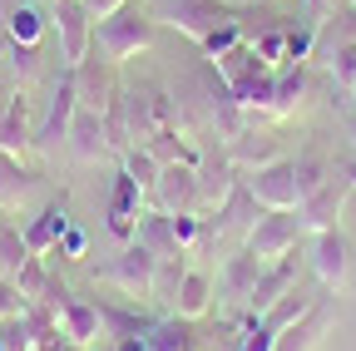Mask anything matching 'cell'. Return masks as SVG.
Listing matches in <instances>:
<instances>
[{
  "mask_svg": "<svg viewBox=\"0 0 356 351\" xmlns=\"http://www.w3.org/2000/svg\"><path fill=\"white\" fill-rule=\"evenodd\" d=\"M149 15L173 25V30H184L193 40H208L218 25H228L233 10H222L218 0H149Z\"/></svg>",
  "mask_w": 356,
  "mask_h": 351,
  "instance_id": "6",
  "label": "cell"
},
{
  "mask_svg": "<svg viewBox=\"0 0 356 351\" xmlns=\"http://www.w3.org/2000/svg\"><path fill=\"white\" fill-rule=\"evenodd\" d=\"M55 30H60V55L74 70L89 55V45H95V15L79 0H55Z\"/></svg>",
  "mask_w": 356,
  "mask_h": 351,
  "instance_id": "10",
  "label": "cell"
},
{
  "mask_svg": "<svg viewBox=\"0 0 356 351\" xmlns=\"http://www.w3.org/2000/svg\"><path fill=\"white\" fill-rule=\"evenodd\" d=\"M65 228H70V203L65 198H55L50 208H44L35 223L25 228V247L35 252V257H44V252H55V243L65 238Z\"/></svg>",
  "mask_w": 356,
  "mask_h": 351,
  "instance_id": "18",
  "label": "cell"
},
{
  "mask_svg": "<svg viewBox=\"0 0 356 351\" xmlns=\"http://www.w3.org/2000/svg\"><path fill=\"white\" fill-rule=\"evenodd\" d=\"M154 268H159V257H154L144 243H124L119 257H109V262H99V268H95V282H109V287H119V292H129V297H149Z\"/></svg>",
  "mask_w": 356,
  "mask_h": 351,
  "instance_id": "5",
  "label": "cell"
},
{
  "mask_svg": "<svg viewBox=\"0 0 356 351\" xmlns=\"http://www.w3.org/2000/svg\"><path fill=\"white\" fill-rule=\"evenodd\" d=\"M0 277H10V272H6V262H0Z\"/></svg>",
  "mask_w": 356,
  "mask_h": 351,
  "instance_id": "49",
  "label": "cell"
},
{
  "mask_svg": "<svg viewBox=\"0 0 356 351\" xmlns=\"http://www.w3.org/2000/svg\"><path fill=\"white\" fill-rule=\"evenodd\" d=\"M184 272H188V252H178V257H159V268H154V287H149V297L163 307H173V297H178V282H184Z\"/></svg>",
  "mask_w": 356,
  "mask_h": 351,
  "instance_id": "26",
  "label": "cell"
},
{
  "mask_svg": "<svg viewBox=\"0 0 356 351\" xmlns=\"http://www.w3.org/2000/svg\"><path fill=\"white\" fill-rule=\"evenodd\" d=\"M292 168H297V188H302V198H307L312 188H317V183L327 179V173H332V163H327L317 149H302V154L292 158Z\"/></svg>",
  "mask_w": 356,
  "mask_h": 351,
  "instance_id": "33",
  "label": "cell"
},
{
  "mask_svg": "<svg viewBox=\"0 0 356 351\" xmlns=\"http://www.w3.org/2000/svg\"><path fill=\"white\" fill-rule=\"evenodd\" d=\"M346 99H351V104H356V90H351V95H346Z\"/></svg>",
  "mask_w": 356,
  "mask_h": 351,
  "instance_id": "50",
  "label": "cell"
},
{
  "mask_svg": "<svg viewBox=\"0 0 356 351\" xmlns=\"http://www.w3.org/2000/svg\"><path fill=\"white\" fill-rule=\"evenodd\" d=\"M327 65H332L337 90H341V95H351V90H356V40H341L337 50H327Z\"/></svg>",
  "mask_w": 356,
  "mask_h": 351,
  "instance_id": "31",
  "label": "cell"
},
{
  "mask_svg": "<svg viewBox=\"0 0 356 351\" xmlns=\"http://www.w3.org/2000/svg\"><path fill=\"white\" fill-rule=\"evenodd\" d=\"M208 307H213V277H208L203 268H188V272H184V282H178V297H173L168 312L188 317V322H198V317L208 312Z\"/></svg>",
  "mask_w": 356,
  "mask_h": 351,
  "instance_id": "19",
  "label": "cell"
},
{
  "mask_svg": "<svg viewBox=\"0 0 356 351\" xmlns=\"http://www.w3.org/2000/svg\"><path fill=\"white\" fill-rule=\"evenodd\" d=\"M20 312H25V302H20L15 282H10V277H0V322H10V317H20Z\"/></svg>",
  "mask_w": 356,
  "mask_h": 351,
  "instance_id": "39",
  "label": "cell"
},
{
  "mask_svg": "<svg viewBox=\"0 0 356 351\" xmlns=\"http://www.w3.org/2000/svg\"><path fill=\"white\" fill-rule=\"evenodd\" d=\"M273 346H277V336L262 332L257 322H248V327L238 332V351H273Z\"/></svg>",
  "mask_w": 356,
  "mask_h": 351,
  "instance_id": "38",
  "label": "cell"
},
{
  "mask_svg": "<svg viewBox=\"0 0 356 351\" xmlns=\"http://www.w3.org/2000/svg\"><path fill=\"white\" fill-rule=\"evenodd\" d=\"M79 109V84H74V70L65 65L60 79H55V95L44 104V114L35 119V149L40 154H60V144L70 139V119Z\"/></svg>",
  "mask_w": 356,
  "mask_h": 351,
  "instance_id": "3",
  "label": "cell"
},
{
  "mask_svg": "<svg viewBox=\"0 0 356 351\" xmlns=\"http://www.w3.org/2000/svg\"><path fill=\"white\" fill-rule=\"evenodd\" d=\"M312 272H317V282H322L327 292H346V287H351L356 262H351V243H346L341 228L312 233Z\"/></svg>",
  "mask_w": 356,
  "mask_h": 351,
  "instance_id": "8",
  "label": "cell"
},
{
  "mask_svg": "<svg viewBox=\"0 0 356 351\" xmlns=\"http://www.w3.org/2000/svg\"><path fill=\"white\" fill-rule=\"evenodd\" d=\"M297 272H302V257H297V252H287V257H277V262H262L257 287H252V297H248L252 317H262L277 297H287V292L297 287Z\"/></svg>",
  "mask_w": 356,
  "mask_h": 351,
  "instance_id": "14",
  "label": "cell"
},
{
  "mask_svg": "<svg viewBox=\"0 0 356 351\" xmlns=\"http://www.w3.org/2000/svg\"><path fill=\"white\" fill-rule=\"evenodd\" d=\"M257 272H262V262H257L248 247L233 252L228 262H222V297H228V302H248L252 287H257Z\"/></svg>",
  "mask_w": 356,
  "mask_h": 351,
  "instance_id": "22",
  "label": "cell"
},
{
  "mask_svg": "<svg viewBox=\"0 0 356 351\" xmlns=\"http://www.w3.org/2000/svg\"><path fill=\"white\" fill-rule=\"evenodd\" d=\"M228 144H233V163H248V168H262V163L282 158L273 139H262V134H248V129H243L238 139H228Z\"/></svg>",
  "mask_w": 356,
  "mask_h": 351,
  "instance_id": "29",
  "label": "cell"
},
{
  "mask_svg": "<svg viewBox=\"0 0 356 351\" xmlns=\"http://www.w3.org/2000/svg\"><path fill=\"white\" fill-rule=\"evenodd\" d=\"M198 45H203V55H208V60H218V55H228L233 45H243V20L233 15L228 25H218V30H213L208 40H198Z\"/></svg>",
  "mask_w": 356,
  "mask_h": 351,
  "instance_id": "36",
  "label": "cell"
},
{
  "mask_svg": "<svg viewBox=\"0 0 356 351\" xmlns=\"http://www.w3.org/2000/svg\"><path fill=\"white\" fill-rule=\"evenodd\" d=\"M351 144H356V114H351Z\"/></svg>",
  "mask_w": 356,
  "mask_h": 351,
  "instance_id": "47",
  "label": "cell"
},
{
  "mask_svg": "<svg viewBox=\"0 0 356 351\" xmlns=\"http://www.w3.org/2000/svg\"><path fill=\"white\" fill-rule=\"evenodd\" d=\"M10 282H15V292H20V302H25V307H30V302H44V287H50V272H44V257H35V252H30V257L20 262V272H15Z\"/></svg>",
  "mask_w": 356,
  "mask_h": 351,
  "instance_id": "28",
  "label": "cell"
},
{
  "mask_svg": "<svg viewBox=\"0 0 356 351\" xmlns=\"http://www.w3.org/2000/svg\"><path fill=\"white\" fill-rule=\"evenodd\" d=\"M70 154L79 158V163H104L114 149H109V134H104V114H95V109H74V119H70Z\"/></svg>",
  "mask_w": 356,
  "mask_h": 351,
  "instance_id": "15",
  "label": "cell"
},
{
  "mask_svg": "<svg viewBox=\"0 0 356 351\" xmlns=\"http://www.w3.org/2000/svg\"><path fill=\"white\" fill-rule=\"evenodd\" d=\"M119 158H124V173H129V179L139 183V188H154V183H159V163H154V154H149L144 144H134V149H124Z\"/></svg>",
  "mask_w": 356,
  "mask_h": 351,
  "instance_id": "32",
  "label": "cell"
},
{
  "mask_svg": "<svg viewBox=\"0 0 356 351\" xmlns=\"http://www.w3.org/2000/svg\"><path fill=\"white\" fill-rule=\"evenodd\" d=\"M144 149L154 154V163H159V168H168V163H193V168H198V154H193V144H184V139L173 134V129H159V134H154Z\"/></svg>",
  "mask_w": 356,
  "mask_h": 351,
  "instance_id": "27",
  "label": "cell"
},
{
  "mask_svg": "<svg viewBox=\"0 0 356 351\" xmlns=\"http://www.w3.org/2000/svg\"><path fill=\"white\" fill-rule=\"evenodd\" d=\"M134 243H144L154 257H178V252H184L168 213H139V233H134Z\"/></svg>",
  "mask_w": 356,
  "mask_h": 351,
  "instance_id": "21",
  "label": "cell"
},
{
  "mask_svg": "<svg viewBox=\"0 0 356 351\" xmlns=\"http://www.w3.org/2000/svg\"><path fill=\"white\" fill-rule=\"evenodd\" d=\"M10 65H15L20 79H35V70H40V45H15V40H10Z\"/></svg>",
  "mask_w": 356,
  "mask_h": 351,
  "instance_id": "37",
  "label": "cell"
},
{
  "mask_svg": "<svg viewBox=\"0 0 356 351\" xmlns=\"http://www.w3.org/2000/svg\"><path fill=\"white\" fill-rule=\"evenodd\" d=\"M50 6H55V0H50Z\"/></svg>",
  "mask_w": 356,
  "mask_h": 351,
  "instance_id": "52",
  "label": "cell"
},
{
  "mask_svg": "<svg viewBox=\"0 0 356 351\" xmlns=\"http://www.w3.org/2000/svg\"><path fill=\"white\" fill-rule=\"evenodd\" d=\"M154 203L159 213H198V168L193 163H168L159 168V183H154Z\"/></svg>",
  "mask_w": 356,
  "mask_h": 351,
  "instance_id": "12",
  "label": "cell"
},
{
  "mask_svg": "<svg viewBox=\"0 0 356 351\" xmlns=\"http://www.w3.org/2000/svg\"><path fill=\"white\" fill-rule=\"evenodd\" d=\"M243 188L257 198V208H262V213H292V208L302 203V188H297V168H292V158H273V163L252 168L248 179H243Z\"/></svg>",
  "mask_w": 356,
  "mask_h": 351,
  "instance_id": "4",
  "label": "cell"
},
{
  "mask_svg": "<svg viewBox=\"0 0 356 351\" xmlns=\"http://www.w3.org/2000/svg\"><path fill=\"white\" fill-rule=\"evenodd\" d=\"M346 179H351V188H356V163H346Z\"/></svg>",
  "mask_w": 356,
  "mask_h": 351,
  "instance_id": "46",
  "label": "cell"
},
{
  "mask_svg": "<svg viewBox=\"0 0 356 351\" xmlns=\"http://www.w3.org/2000/svg\"><path fill=\"white\" fill-rule=\"evenodd\" d=\"M30 193H35V173H25V163H20V158L0 154V213L25 208V203H30Z\"/></svg>",
  "mask_w": 356,
  "mask_h": 351,
  "instance_id": "20",
  "label": "cell"
},
{
  "mask_svg": "<svg viewBox=\"0 0 356 351\" xmlns=\"http://www.w3.org/2000/svg\"><path fill=\"white\" fill-rule=\"evenodd\" d=\"M337 6H341V0H307V15H312V25L322 30V20H327V15H332Z\"/></svg>",
  "mask_w": 356,
  "mask_h": 351,
  "instance_id": "42",
  "label": "cell"
},
{
  "mask_svg": "<svg viewBox=\"0 0 356 351\" xmlns=\"http://www.w3.org/2000/svg\"><path fill=\"white\" fill-rule=\"evenodd\" d=\"M332 327H337V302H332V297H317V302H312L307 312H302V317L277 336V346H273V351H317V346H322V336H327Z\"/></svg>",
  "mask_w": 356,
  "mask_h": 351,
  "instance_id": "11",
  "label": "cell"
},
{
  "mask_svg": "<svg viewBox=\"0 0 356 351\" xmlns=\"http://www.w3.org/2000/svg\"><path fill=\"white\" fill-rule=\"evenodd\" d=\"M356 188H351V179H346V168H332L327 179L312 188L302 203H297V218H302V228L307 233H322V228H337V218H341V208H346V198H351Z\"/></svg>",
  "mask_w": 356,
  "mask_h": 351,
  "instance_id": "7",
  "label": "cell"
},
{
  "mask_svg": "<svg viewBox=\"0 0 356 351\" xmlns=\"http://www.w3.org/2000/svg\"><path fill=\"white\" fill-rule=\"evenodd\" d=\"M6 25H10L15 45H40V35H44V15H40V6H30V0L6 15Z\"/></svg>",
  "mask_w": 356,
  "mask_h": 351,
  "instance_id": "30",
  "label": "cell"
},
{
  "mask_svg": "<svg viewBox=\"0 0 356 351\" xmlns=\"http://www.w3.org/2000/svg\"><path fill=\"white\" fill-rule=\"evenodd\" d=\"M30 257V247H25V233L20 228H10V223H0V262H6V272L15 277L20 272V262Z\"/></svg>",
  "mask_w": 356,
  "mask_h": 351,
  "instance_id": "35",
  "label": "cell"
},
{
  "mask_svg": "<svg viewBox=\"0 0 356 351\" xmlns=\"http://www.w3.org/2000/svg\"><path fill=\"white\" fill-rule=\"evenodd\" d=\"M252 50H257L267 65H273V70H287V25H273L267 35H257Z\"/></svg>",
  "mask_w": 356,
  "mask_h": 351,
  "instance_id": "34",
  "label": "cell"
},
{
  "mask_svg": "<svg viewBox=\"0 0 356 351\" xmlns=\"http://www.w3.org/2000/svg\"><path fill=\"white\" fill-rule=\"evenodd\" d=\"M154 25H159V20L129 0V6H119L114 15H104V20L95 25V50H99L109 65H124V60H134L139 50H149Z\"/></svg>",
  "mask_w": 356,
  "mask_h": 351,
  "instance_id": "2",
  "label": "cell"
},
{
  "mask_svg": "<svg viewBox=\"0 0 356 351\" xmlns=\"http://www.w3.org/2000/svg\"><path fill=\"white\" fill-rule=\"evenodd\" d=\"M351 6H356V0H351Z\"/></svg>",
  "mask_w": 356,
  "mask_h": 351,
  "instance_id": "51",
  "label": "cell"
},
{
  "mask_svg": "<svg viewBox=\"0 0 356 351\" xmlns=\"http://www.w3.org/2000/svg\"><path fill=\"white\" fill-rule=\"evenodd\" d=\"M30 149H35V114H30V99L15 90V99L6 109V124H0V154L25 158Z\"/></svg>",
  "mask_w": 356,
  "mask_h": 351,
  "instance_id": "17",
  "label": "cell"
},
{
  "mask_svg": "<svg viewBox=\"0 0 356 351\" xmlns=\"http://www.w3.org/2000/svg\"><path fill=\"white\" fill-rule=\"evenodd\" d=\"M79 6H84L89 15H95V20H104V15H114L119 6H129V0H79Z\"/></svg>",
  "mask_w": 356,
  "mask_h": 351,
  "instance_id": "41",
  "label": "cell"
},
{
  "mask_svg": "<svg viewBox=\"0 0 356 351\" xmlns=\"http://www.w3.org/2000/svg\"><path fill=\"white\" fill-rule=\"evenodd\" d=\"M228 193H233V168H228V163L198 168V213H218Z\"/></svg>",
  "mask_w": 356,
  "mask_h": 351,
  "instance_id": "25",
  "label": "cell"
},
{
  "mask_svg": "<svg viewBox=\"0 0 356 351\" xmlns=\"http://www.w3.org/2000/svg\"><path fill=\"white\" fill-rule=\"evenodd\" d=\"M312 302H317V297H312L307 287H292L287 297H277V302H273V307H267V312H262V317H252V322H257L262 332H273V336H282V332H287V327H292V322H297V317L307 312V307H312Z\"/></svg>",
  "mask_w": 356,
  "mask_h": 351,
  "instance_id": "23",
  "label": "cell"
},
{
  "mask_svg": "<svg viewBox=\"0 0 356 351\" xmlns=\"http://www.w3.org/2000/svg\"><path fill=\"white\" fill-rule=\"evenodd\" d=\"M302 238H307V228H302L297 208H292V213H267V218H257L252 233H248V252H252L257 262H277V257L297 252Z\"/></svg>",
  "mask_w": 356,
  "mask_h": 351,
  "instance_id": "9",
  "label": "cell"
},
{
  "mask_svg": "<svg viewBox=\"0 0 356 351\" xmlns=\"http://www.w3.org/2000/svg\"><path fill=\"white\" fill-rule=\"evenodd\" d=\"M218 74H222V84L233 90V104H238V109H273L277 70L267 65L252 45H233L228 55H218Z\"/></svg>",
  "mask_w": 356,
  "mask_h": 351,
  "instance_id": "1",
  "label": "cell"
},
{
  "mask_svg": "<svg viewBox=\"0 0 356 351\" xmlns=\"http://www.w3.org/2000/svg\"><path fill=\"white\" fill-rule=\"evenodd\" d=\"M15 6H25V0H0V15H10Z\"/></svg>",
  "mask_w": 356,
  "mask_h": 351,
  "instance_id": "45",
  "label": "cell"
},
{
  "mask_svg": "<svg viewBox=\"0 0 356 351\" xmlns=\"http://www.w3.org/2000/svg\"><path fill=\"white\" fill-rule=\"evenodd\" d=\"M114 351H149V341H144V336H119Z\"/></svg>",
  "mask_w": 356,
  "mask_h": 351,
  "instance_id": "44",
  "label": "cell"
},
{
  "mask_svg": "<svg viewBox=\"0 0 356 351\" xmlns=\"http://www.w3.org/2000/svg\"><path fill=\"white\" fill-rule=\"evenodd\" d=\"M0 351H6V327H0Z\"/></svg>",
  "mask_w": 356,
  "mask_h": 351,
  "instance_id": "48",
  "label": "cell"
},
{
  "mask_svg": "<svg viewBox=\"0 0 356 351\" xmlns=\"http://www.w3.org/2000/svg\"><path fill=\"white\" fill-rule=\"evenodd\" d=\"M139 183L129 179V173L119 168V179H114V193H109V233L119 238V243H134V233H139Z\"/></svg>",
  "mask_w": 356,
  "mask_h": 351,
  "instance_id": "16",
  "label": "cell"
},
{
  "mask_svg": "<svg viewBox=\"0 0 356 351\" xmlns=\"http://www.w3.org/2000/svg\"><path fill=\"white\" fill-rule=\"evenodd\" d=\"M302 99H307V70H302V65L277 70V84H273V114L287 119V114H297Z\"/></svg>",
  "mask_w": 356,
  "mask_h": 351,
  "instance_id": "24",
  "label": "cell"
},
{
  "mask_svg": "<svg viewBox=\"0 0 356 351\" xmlns=\"http://www.w3.org/2000/svg\"><path fill=\"white\" fill-rule=\"evenodd\" d=\"M10 99H15V84L0 74V124H6V109H10Z\"/></svg>",
  "mask_w": 356,
  "mask_h": 351,
  "instance_id": "43",
  "label": "cell"
},
{
  "mask_svg": "<svg viewBox=\"0 0 356 351\" xmlns=\"http://www.w3.org/2000/svg\"><path fill=\"white\" fill-rule=\"evenodd\" d=\"M55 247H60V257H84L89 238H84V228H65V238H60Z\"/></svg>",
  "mask_w": 356,
  "mask_h": 351,
  "instance_id": "40",
  "label": "cell"
},
{
  "mask_svg": "<svg viewBox=\"0 0 356 351\" xmlns=\"http://www.w3.org/2000/svg\"><path fill=\"white\" fill-rule=\"evenodd\" d=\"M95 50V45H89ZM114 65L95 50V55H84L79 65H74V84H79V109H95V114H104L109 104H114V95H119V84H114V74H109Z\"/></svg>",
  "mask_w": 356,
  "mask_h": 351,
  "instance_id": "13",
  "label": "cell"
}]
</instances>
